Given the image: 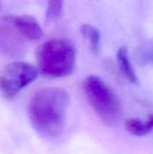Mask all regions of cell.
<instances>
[{
    "label": "cell",
    "mask_w": 153,
    "mask_h": 154,
    "mask_svg": "<svg viewBox=\"0 0 153 154\" xmlns=\"http://www.w3.org/2000/svg\"><path fill=\"white\" fill-rule=\"evenodd\" d=\"M5 18L25 41H37L42 37V29L38 21L32 16L9 15Z\"/></svg>",
    "instance_id": "obj_6"
},
{
    "label": "cell",
    "mask_w": 153,
    "mask_h": 154,
    "mask_svg": "<svg viewBox=\"0 0 153 154\" xmlns=\"http://www.w3.org/2000/svg\"><path fill=\"white\" fill-rule=\"evenodd\" d=\"M116 61L120 72L123 76L131 83L136 84L138 82V78L136 76L135 70L130 61L128 56V50L126 47L123 46L118 49L116 53Z\"/></svg>",
    "instance_id": "obj_7"
},
{
    "label": "cell",
    "mask_w": 153,
    "mask_h": 154,
    "mask_svg": "<svg viewBox=\"0 0 153 154\" xmlns=\"http://www.w3.org/2000/svg\"><path fill=\"white\" fill-rule=\"evenodd\" d=\"M70 98L60 88H46L32 97L28 114L34 130L45 138H56L62 133Z\"/></svg>",
    "instance_id": "obj_1"
},
{
    "label": "cell",
    "mask_w": 153,
    "mask_h": 154,
    "mask_svg": "<svg viewBox=\"0 0 153 154\" xmlns=\"http://www.w3.org/2000/svg\"><path fill=\"white\" fill-rule=\"evenodd\" d=\"M137 63L141 66H153V39L144 42L134 53Z\"/></svg>",
    "instance_id": "obj_9"
},
{
    "label": "cell",
    "mask_w": 153,
    "mask_h": 154,
    "mask_svg": "<svg viewBox=\"0 0 153 154\" xmlns=\"http://www.w3.org/2000/svg\"><path fill=\"white\" fill-rule=\"evenodd\" d=\"M81 33L89 44V48L93 53H97L100 49L101 34L100 32L90 24H83L80 28Z\"/></svg>",
    "instance_id": "obj_10"
},
{
    "label": "cell",
    "mask_w": 153,
    "mask_h": 154,
    "mask_svg": "<svg viewBox=\"0 0 153 154\" xmlns=\"http://www.w3.org/2000/svg\"><path fill=\"white\" fill-rule=\"evenodd\" d=\"M125 129L135 136H144L153 131V115H150L145 121L132 118L125 122Z\"/></svg>",
    "instance_id": "obj_8"
},
{
    "label": "cell",
    "mask_w": 153,
    "mask_h": 154,
    "mask_svg": "<svg viewBox=\"0 0 153 154\" xmlns=\"http://www.w3.org/2000/svg\"><path fill=\"white\" fill-rule=\"evenodd\" d=\"M25 40L5 17L0 24V51L7 56L16 57L25 50Z\"/></svg>",
    "instance_id": "obj_5"
},
{
    "label": "cell",
    "mask_w": 153,
    "mask_h": 154,
    "mask_svg": "<svg viewBox=\"0 0 153 154\" xmlns=\"http://www.w3.org/2000/svg\"><path fill=\"white\" fill-rule=\"evenodd\" d=\"M36 60L39 71L48 78H64L70 75L77 63V51L67 40L52 39L37 50Z\"/></svg>",
    "instance_id": "obj_2"
},
{
    "label": "cell",
    "mask_w": 153,
    "mask_h": 154,
    "mask_svg": "<svg viewBox=\"0 0 153 154\" xmlns=\"http://www.w3.org/2000/svg\"><path fill=\"white\" fill-rule=\"evenodd\" d=\"M83 89L88 104L103 124L115 125L122 113L121 103L115 91L96 75H90L85 79Z\"/></svg>",
    "instance_id": "obj_3"
},
{
    "label": "cell",
    "mask_w": 153,
    "mask_h": 154,
    "mask_svg": "<svg viewBox=\"0 0 153 154\" xmlns=\"http://www.w3.org/2000/svg\"><path fill=\"white\" fill-rule=\"evenodd\" d=\"M63 14V2L62 1H49L46 16L48 19L59 18Z\"/></svg>",
    "instance_id": "obj_11"
},
{
    "label": "cell",
    "mask_w": 153,
    "mask_h": 154,
    "mask_svg": "<svg viewBox=\"0 0 153 154\" xmlns=\"http://www.w3.org/2000/svg\"><path fill=\"white\" fill-rule=\"evenodd\" d=\"M38 76V69L25 61H14L0 71V93L6 99L14 97Z\"/></svg>",
    "instance_id": "obj_4"
}]
</instances>
